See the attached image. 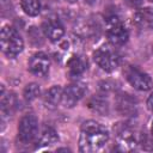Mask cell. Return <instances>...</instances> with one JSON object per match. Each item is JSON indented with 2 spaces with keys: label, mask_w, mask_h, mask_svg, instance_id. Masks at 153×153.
Segmentation results:
<instances>
[{
  "label": "cell",
  "mask_w": 153,
  "mask_h": 153,
  "mask_svg": "<svg viewBox=\"0 0 153 153\" xmlns=\"http://www.w3.org/2000/svg\"><path fill=\"white\" fill-rule=\"evenodd\" d=\"M108 140L109 133L102 124L94 121H87L81 127L79 149L81 152H96L100 149Z\"/></svg>",
  "instance_id": "obj_1"
},
{
  "label": "cell",
  "mask_w": 153,
  "mask_h": 153,
  "mask_svg": "<svg viewBox=\"0 0 153 153\" xmlns=\"http://www.w3.org/2000/svg\"><path fill=\"white\" fill-rule=\"evenodd\" d=\"M1 50L8 57L17 56L24 48V42L19 32L12 26H4L0 33Z\"/></svg>",
  "instance_id": "obj_2"
},
{
  "label": "cell",
  "mask_w": 153,
  "mask_h": 153,
  "mask_svg": "<svg viewBox=\"0 0 153 153\" xmlns=\"http://www.w3.org/2000/svg\"><path fill=\"white\" fill-rule=\"evenodd\" d=\"M94 62L105 72H112L120 65V54L109 45H102L93 54Z\"/></svg>",
  "instance_id": "obj_3"
},
{
  "label": "cell",
  "mask_w": 153,
  "mask_h": 153,
  "mask_svg": "<svg viewBox=\"0 0 153 153\" xmlns=\"http://www.w3.org/2000/svg\"><path fill=\"white\" fill-rule=\"evenodd\" d=\"M38 133V121L33 115L24 116L18 126V137L23 143L32 142Z\"/></svg>",
  "instance_id": "obj_4"
},
{
  "label": "cell",
  "mask_w": 153,
  "mask_h": 153,
  "mask_svg": "<svg viewBox=\"0 0 153 153\" xmlns=\"http://www.w3.org/2000/svg\"><path fill=\"white\" fill-rule=\"evenodd\" d=\"M126 78L135 90L147 91L152 87V79L149 78V75L134 66H129L126 69Z\"/></svg>",
  "instance_id": "obj_5"
},
{
  "label": "cell",
  "mask_w": 153,
  "mask_h": 153,
  "mask_svg": "<svg viewBox=\"0 0 153 153\" xmlns=\"http://www.w3.org/2000/svg\"><path fill=\"white\" fill-rule=\"evenodd\" d=\"M117 145L122 151H130L134 149L137 143H140L141 134H139L131 127L124 126L117 130Z\"/></svg>",
  "instance_id": "obj_6"
},
{
  "label": "cell",
  "mask_w": 153,
  "mask_h": 153,
  "mask_svg": "<svg viewBox=\"0 0 153 153\" xmlns=\"http://www.w3.org/2000/svg\"><path fill=\"white\" fill-rule=\"evenodd\" d=\"M86 91V85L82 82H74L66 87L62 96V103L66 108L74 106L84 96Z\"/></svg>",
  "instance_id": "obj_7"
},
{
  "label": "cell",
  "mask_w": 153,
  "mask_h": 153,
  "mask_svg": "<svg viewBox=\"0 0 153 153\" xmlns=\"http://www.w3.org/2000/svg\"><path fill=\"white\" fill-rule=\"evenodd\" d=\"M42 30H43L44 35H45L51 42H56V41L61 39L62 36L65 35L63 25H62L61 22H60L57 18H55V17L47 18V19L43 22Z\"/></svg>",
  "instance_id": "obj_8"
},
{
  "label": "cell",
  "mask_w": 153,
  "mask_h": 153,
  "mask_svg": "<svg viewBox=\"0 0 153 153\" xmlns=\"http://www.w3.org/2000/svg\"><path fill=\"white\" fill-rule=\"evenodd\" d=\"M50 67V60L44 53H36L29 61V69L37 76H44Z\"/></svg>",
  "instance_id": "obj_9"
},
{
  "label": "cell",
  "mask_w": 153,
  "mask_h": 153,
  "mask_svg": "<svg viewBox=\"0 0 153 153\" xmlns=\"http://www.w3.org/2000/svg\"><path fill=\"white\" fill-rule=\"evenodd\" d=\"M106 36H108L109 42L112 45L120 47V45H123L128 41L129 33H128V30L121 23L114 22L111 24V26L109 27V30L106 32Z\"/></svg>",
  "instance_id": "obj_10"
},
{
  "label": "cell",
  "mask_w": 153,
  "mask_h": 153,
  "mask_svg": "<svg viewBox=\"0 0 153 153\" xmlns=\"http://www.w3.org/2000/svg\"><path fill=\"white\" fill-rule=\"evenodd\" d=\"M136 99L128 93H121L116 98V108L123 116H133L134 114H136Z\"/></svg>",
  "instance_id": "obj_11"
},
{
  "label": "cell",
  "mask_w": 153,
  "mask_h": 153,
  "mask_svg": "<svg viewBox=\"0 0 153 153\" xmlns=\"http://www.w3.org/2000/svg\"><path fill=\"white\" fill-rule=\"evenodd\" d=\"M133 22L140 29H153V7H146L137 11L134 14Z\"/></svg>",
  "instance_id": "obj_12"
},
{
  "label": "cell",
  "mask_w": 153,
  "mask_h": 153,
  "mask_svg": "<svg viewBox=\"0 0 153 153\" xmlns=\"http://www.w3.org/2000/svg\"><path fill=\"white\" fill-rule=\"evenodd\" d=\"M62 96H63V91L61 88V86L56 85L53 86L51 88H49L44 96V104L47 108L49 109H55L61 102H62Z\"/></svg>",
  "instance_id": "obj_13"
},
{
  "label": "cell",
  "mask_w": 153,
  "mask_h": 153,
  "mask_svg": "<svg viewBox=\"0 0 153 153\" xmlns=\"http://www.w3.org/2000/svg\"><path fill=\"white\" fill-rule=\"evenodd\" d=\"M67 68L72 76H79L86 71L87 61L82 56H73L67 62Z\"/></svg>",
  "instance_id": "obj_14"
},
{
  "label": "cell",
  "mask_w": 153,
  "mask_h": 153,
  "mask_svg": "<svg viewBox=\"0 0 153 153\" xmlns=\"http://www.w3.org/2000/svg\"><path fill=\"white\" fill-rule=\"evenodd\" d=\"M0 105H1V112L2 115H10L13 112V110L17 106V98L14 93L4 92V87H1V99H0Z\"/></svg>",
  "instance_id": "obj_15"
},
{
  "label": "cell",
  "mask_w": 153,
  "mask_h": 153,
  "mask_svg": "<svg viewBox=\"0 0 153 153\" xmlns=\"http://www.w3.org/2000/svg\"><path fill=\"white\" fill-rule=\"evenodd\" d=\"M59 140V136L56 134V131L50 128V127H47L44 128V130L42 131V135L39 137V147H43V146H51L54 143H56Z\"/></svg>",
  "instance_id": "obj_16"
},
{
  "label": "cell",
  "mask_w": 153,
  "mask_h": 153,
  "mask_svg": "<svg viewBox=\"0 0 153 153\" xmlns=\"http://www.w3.org/2000/svg\"><path fill=\"white\" fill-rule=\"evenodd\" d=\"M20 6L23 11L31 17H35L41 11V5L38 0H20Z\"/></svg>",
  "instance_id": "obj_17"
},
{
  "label": "cell",
  "mask_w": 153,
  "mask_h": 153,
  "mask_svg": "<svg viewBox=\"0 0 153 153\" xmlns=\"http://www.w3.org/2000/svg\"><path fill=\"white\" fill-rule=\"evenodd\" d=\"M88 106H90L93 111H96V112H98V114H102V115H104V114L108 112V103H106V100H104V99L100 98V97H93V98L90 100Z\"/></svg>",
  "instance_id": "obj_18"
},
{
  "label": "cell",
  "mask_w": 153,
  "mask_h": 153,
  "mask_svg": "<svg viewBox=\"0 0 153 153\" xmlns=\"http://www.w3.org/2000/svg\"><path fill=\"white\" fill-rule=\"evenodd\" d=\"M39 93H41L39 86L37 84H35V82L26 85V87L24 88V98L27 102H31V100L36 99L39 96Z\"/></svg>",
  "instance_id": "obj_19"
},
{
  "label": "cell",
  "mask_w": 153,
  "mask_h": 153,
  "mask_svg": "<svg viewBox=\"0 0 153 153\" xmlns=\"http://www.w3.org/2000/svg\"><path fill=\"white\" fill-rule=\"evenodd\" d=\"M124 1L127 5H129L131 7H137L143 2V0H124Z\"/></svg>",
  "instance_id": "obj_20"
},
{
  "label": "cell",
  "mask_w": 153,
  "mask_h": 153,
  "mask_svg": "<svg viewBox=\"0 0 153 153\" xmlns=\"http://www.w3.org/2000/svg\"><path fill=\"white\" fill-rule=\"evenodd\" d=\"M147 106H148V109L153 112V93L148 97V99H147Z\"/></svg>",
  "instance_id": "obj_21"
},
{
  "label": "cell",
  "mask_w": 153,
  "mask_h": 153,
  "mask_svg": "<svg viewBox=\"0 0 153 153\" xmlns=\"http://www.w3.org/2000/svg\"><path fill=\"white\" fill-rule=\"evenodd\" d=\"M96 1L97 0H85V2L88 4V5H93V4H96Z\"/></svg>",
  "instance_id": "obj_22"
},
{
  "label": "cell",
  "mask_w": 153,
  "mask_h": 153,
  "mask_svg": "<svg viewBox=\"0 0 153 153\" xmlns=\"http://www.w3.org/2000/svg\"><path fill=\"white\" fill-rule=\"evenodd\" d=\"M151 131H152V136H153V123H152V129H151Z\"/></svg>",
  "instance_id": "obj_23"
},
{
  "label": "cell",
  "mask_w": 153,
  "mask_h": 153,
  "mask_svg": "<svg viewBox=\"0 0 153 153\" xmlns=\"http://www.w3.org/2000/svg\"><path fill=\"white\" fill-rule=\"evenodd\" d=\"M68 1H75V0H68Z\"/></svg>",
  "instance_id": "obj_24"
},
{
  "label": "cell",
  "mask_w": 153,
  "mask_h": 153,
  "mask_svg": "<svg viewBox=\"0 0 153 153\" xmlns=\"http://www.w3.org/2000/svg\"><path fill=\"white\" fill-rule=\"evenodd\" d=\"M149 1H152V2H153V0H149Z\"/></svg>",
  "instance_id": "obj_25"
}]
</instances>
